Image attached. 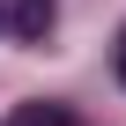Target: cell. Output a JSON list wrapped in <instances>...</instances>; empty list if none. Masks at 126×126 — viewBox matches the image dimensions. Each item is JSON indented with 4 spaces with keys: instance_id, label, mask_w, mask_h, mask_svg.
I'll use <instances>...</instances> for the list:
<instances>
[{
    "instance_id": "6da1fadb",
    "label": "cell",
    "mask_w": 126,
    "mask_h": 126,
    "mask_svg": "<svg viewBox=\"0 0 126 126\" xmlns=\"http://www.w3.org/2000/svg\"><path fill=\"white\" fill-rule=\"evenodd\" d=\"M15 30L22 37H45L52 30V0H15Z\"/></svg>"
},
{
    "instance_id": "7a4b0ae2",
    "label": "cell",
    "mask_w": 126,
    "mask_h": 126,
    "mask_svg": "<svg viewBox=\"0 0 126 126\" xmlns=\"http://www.w3.org/2000/svg\"><path fill=\"white\" fill-rule=\"evenodd\" d=\"M8 126H67V111H59V104H22Z\"/></svg>"
},
{
    "instance_id": "3957f363",
    "label": "cell",
    "mask_w": 126,
    "mask_h": 126,
    "mask_svg": "<svg viewBox=\"0 0 126 126\" xmlns=\"http://www.w3.org/2000/svg\"><path fill=\"white\" fill-rule=\"evenodd\" d=\"M119 82H126V30H119Z\"/></svg>"
}]
</instances>
